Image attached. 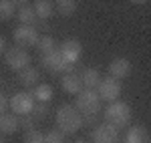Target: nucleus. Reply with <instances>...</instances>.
<instances>
[{"instance_id": "obj_1", "label": "nucleus", "mask_w": 151, "mask_h": 143, "mask_svg": "<svg viewBox=\"0 0 151 143\" xmlns=\"http://www.w3.org/2000/svg\"><path fill=\"white\" fill-rule=\"evenodd\" d=\"M55 123L63 135H73L83 127V115L75 109V105H60L55 113Z\"/></svg>"}, {"instance_id": "obj_2", "label": "nucleus", "mask_w": 151, "mask_h": 143, "mask_svg": "<svg viewBox=\"0 0 151 143\" xmlns=\"http://www.w3.org/2000/svg\"><path fill=\"white\" fill-rule=\"evenodd\" d=\"M131 119H133V111L129 107V103H125V101H119V99L111 101V105L105 109V121L115 125L117 129L127 127Z\"/></svg>"}, {"instance_id": "obj_3", "label": "nucleus", "mask_w": 151, "mask_h": 143, "mask_svg": "<svg viewBox=\"0 0 151 143\" xmlns=\"http://www.w3.org/2000/svg\"><path fill=\"white\" fill-rule=\"evenodd\" d=\"M75 109L81 115H95L101 111V99L97 95L95 89H83L77 93V101H75Z\"/></svg>"}, {"instance_id": "obj_4", "label": "nucleus", "mask_w": 151, "mask_h": 143, "mask_svg": "<svg viewBox=\"0 0 151 143\" xmlns=\"http://www.w3.org/2000/svg\"><path fill=\"white\" fill-rule=\"evenodd\" d=\"M40 65L47 71H50L52 75H57V73H75V67H77V65H70L69 60L60 55L58 47L55 50H50V52H45L40 57Z\"/></svg>"}, {"instance_id": "obj_5", "label": "nucleus", "mask_w": 151, "mask_h": 143, "mask_svg": "<svg viewBox=\"0 0 151 143\" xmlns=\"http://www.w3.org/2000/svg\"><path fill=\"white\" fill-rule=\"evenodd\" d=\"M121 91H123L121 81L119 79H113V77H105V79H101V83L97 85V95H99V99L101 101H107V103L117 101L119 95H121Z\"/></svg>"}, {"instance_id": "obj_6", "label": "nucleus", "mask_w": 151, "mask_h": 143, "mask_svg": "<svg viewBox=\"0 0 151 143\" xmlns=\"http://www.w3.org/2000/svg\"><path fill=\"white\" fill-rule=\"evenodd\" d=\"M91 139L93 143H115L119 139V129L111 123H97L95 129L91 131Z\"/></svg>"}, {"instance_id": "obj_7", "label": "nucleus", "mask_w": 151, "mask_h": 143, "mask_svg": "<svg viewBox=\"0 0 151 143\" xmlns=\"http://www.w3.org/2000/svg\"><path fill=\"white\" fill-rule=\"evenodd\" d=\"M4 60H6V65H8L10 69L22 71L24 67L30 65V55H28L22 47H12L4 52Z\"/></svg>"}, {"instance_id": "obj_8", "label": "nucleus", "mask_w": 151, "mask_h": 143, "mask_svg": "<svg viewBox=\"0 0 151 143\" xmlns=\"http://www.w3.org/2000/svg\"><path fill=\"white\" fill-rule=\"evenodd\" d=\"M35 103H36V101L32 99V95H30V93L20 91V93L12 95V99L8 101V107L12 109V113H14V115L22 117V115H28V113H30V109H32V105H35Z\"/></svg>"}, {"instance_id": "obj_9", "label": "nucleus", "mask_w": 151, "mask_h": 143, "mask_svg": "<svg viewBox=\"0 0 151 143\" xmlns=\"http://www.w3.org/2000/svg\"><path fill=\"white\" fill-rule=\"evenodd\" d=\"M38 30L35 26H24L20 24L16 30H14V42L16 47H22V48H28V47H36V40H38Z\"/></svg>"}, {"instance_id": "obj_10", "label": "nucleus", "mask_w": 151, "mask_h": 143, "mask_svg": "<svg viewBox=\"0 0 151 143\" xmlns=\"http://www.w3.org/2000/svg\"><path fill=\"white\" fill-rule=\"evenodd\" d=\"M58 50H60V55L69 60L70 65H77L83 57V45L77 38H67V40H63V45L58 47Z\"/></svg>"}, {"instance_id": "obj_11", "label": "nucleus", "mask_w": 151, "mask_h": 143, "mask_svg": "<svg viewBox=\"0 0 151 143\" xmlns=\"http://www.w3.org/2000/svg\"><path fill=\"white\" fill-rule=\"evenodd\" d=\"M131 75V63L127 59H123V57H117V59L111 60V65H109V77H113V79H125Z\"/></svg>"}, {"instance_id": "obj_12", "label": "nucleus", "mask_w": 151, "mask_h": 143, "mask_svg": "<svg viewBox=\"0 0 151 143\" xmlns=\"http://www.w3.org/2000/svg\"><path fill=\"white\" fill-rule=\"evenodd\" d=\"M60 87H63L65 93H69V95H77L79 91H83L81 75H77V73H65L63 79H60Z\"/></svg>"}, {"instance_id": "obj_13", "label": "nucleus", "mask_w": 151, "mask_h": 143, "mask_svg": "<svg viewBox=\"0 0 151 143\" xmlns=\"http://www.w3.org/2000/svg\"><path fill=\"white\" fill-rule=\"evenodd\" d=\"M20 129V117L14 113H4L0 115V135H12Z\"/></svg>"}, {"instance_id": "obj_14", "label": "nucleus", "mask_w": 151, "mask_h": 143, "mask_svg": "<svg viewBox=\"0 0 151 143\" xmlns=\"http://www.w3.org/2000/svg\"><path fill=\"white\" fill-rule=\"evenodd\" d=\"M123 143H149V131L143 125H133L125 133Z\"/></svg>"}, {"instance_id": "obj_15", "label": "nucleus", "mask_w": 151, "mask_h": 143, "mask_svg": "<svg viewBox=\"0 0 151 143\" xmlns=\"http://www.w3.org/2000/svg\"><path fill=\"white\" fill-rule=\"evenodd\" d=\"M16 16H18L20 24H24V26H35V22L38 20L36 14H35V8L30 4H26V2L16 6Z\"/></svg>"}, {"instance_id": "obj_16", "label": "nucleus", "mask_w": 151, "mask_h": 143, "mask_svg": "<svg viewBox=\"0 0 151 143\" xmlns=\"http://www.w3.org/2000/svg\"><path fill=\"white\" fill-rule=\"evenodd\" d=\"M81 81L83 89H97V85L101 83V73L93 67H85L81 71Z\"/></svg>"}, {"instance_id": "obj_17", "label": "nucleus", "mask_w": 151, "mask_h": 143, "mask_svg": "<svg viewBox=\"0 0 151 143\" xmlns=\"http://www.w3.org/2000/svg\"><path fill=\"white\" fill-rule=\"evenodd\" d=\"M38 79H40V73L35 67H24L22 71H18V81L22 83V87H35L38 85Z\"/></svg>"}, {"instance_id": "obj_18", "label": "nucleus", "mask_w": 151, "mask_h": 143, "mask_svg": "<svg viewBox=\"0 0 151 143\" xmlns=\"http://www.w3.org/2000/svg\"><path fill=\"white\" fill-rule=\"evenodd\" d=\"M32 8H35L36 18L48 20V18L52 16V12H55V2H52V0H36L35 4H32Z\"/></svg>"}, {"instance_id": "obj_19", "label": "nucleus", "mask_w": 151, "mask_h": 143, "mask_svg": "<svg viewBox=\"0 0 151 143\" xmlns=\"http://www.w3.org/2000/svg\"><path fill=\"white\" fill-rule=\"evenodd\" d=\"M32 99H35L36 103H48L50 99H52V87L50 85H47V83H38V85H35V89H32Z\"/></svg>"}, {"instance_id": "obj_20", "label": "nucleus", "mask_w": 151, "mask_h": 143, "mask_svg": "<svg viewBox=\"0 0 151 143\" xmlns=\"http://www.w3.org/2000/svg\"><path fill=\"white\" fill-rule=\"evenodd\" d=\"M16 6H18L16 0H0V22L10 20L16 14Z\"/></svg>"}, {"instance_id": "obj_21", "label": "nucleus", "mask_w": 151, "mask_h": 143, "mask_svg": "<svg viewBox=\"0 0 151 143\" xmlns=\"http://www.w3.org/2000/svg\"><path fill=\"white\" fill-rule=\"evenodd\" d=\"M55 10H57L60 16H73L75 10H77V0H57Z\"/></svg>"}, {"instance_id": "obj_22", "label": "nucleus", "mask_w": 151, "mask_h": 143, "mask_svg": "<svg viewBox=\"0 0 151 143\" xmlns=\"http://www.w3.org/2000/svg\"><path fill=\"white\" fill-rule=\"evenodd\" d=\"M36 48L40 50V55H45V52L55 50L57 48V42H55V38L50 34H42V36H38V40H36Z\"/></svg>"}, {"instance_id": "obj_23", "label": "nucleus", "mask_w": 151, "mask_h": 143, "mask_svg": "<svg viewBox=\"0 0 151 143\" xmlns=\"http://www.w3.org/2000/svg\"><path fill=\"white\" fill-rule=\"evenodd\" d=\"M48 113H50V109H48L47 103H35L28 115H30L35 121H45L48 117Z\"/></svg>"}, {"instance_id": "obj_24", "label": "nucleus", "mask_w": 151, "mask_h": 143, "mask_svg": "<svg viewBox=\"0 0 151 143\" xmlns=\"http://www.w3.org/2000/svg\"><path fill=\"white\" fill-rule=\"evenodd\" d=\"M42 137H45V133L40 131V129H28V131H24V137L22 141L24 143H42Z\"/></svg>"}, {"instance_id": "obj_25", "label": "nucleus", "mask_w": 151, "mask_h": 143, "mask_svg": "<svg viewBox=\"0 0 151 143\" xmlns=\"http://www.w3.org/2000/svg\"><path fill=\"white\" fill-rule=\"evenodd\" d=\"M42 143H65V135L58 131H48V133H45V137H42Z\"/></svg>"}, {"instance_id": "obj_26", "label": "nucleus", "mask_w": 151, "mask_h": 143, "mask_svg": "<svg viewBox=\"0 0 151 143\" xmlns=\"http://www.w3.org/2000/svg\"><path fill=\"white\" fill-rule=\"evenodd\" d=\"M99 121V113L95 115H83V127H95Z\"/></svg>"}, {"instance_id": "obj_27", "label": "nucleus", "mask_w": 151, "mask_h": 143, "mask_svg": "<svg viewBox=\"0 0 151 143\" xmlns=\"http://www.w3.org/2000/svg\"><path fill=\"white\" fill-rule=\"evenodd\" d=\"M35 123L36 121L30 117V115H22V119H20V127H22L24 131H28V129H35Z\"/></svg>"}, {"instance_id": "obj_28", "label": "nucleus", "mask_w": 151, "mask_h": 143, "mask_svg": "<svg viewBox=\"0 0 151 143\" xmlns=\"http://www.w3.org/2000/svg\"><path fill=\"white\" fill-rule=\"evenodd\" d=\"M6 107H8V99H6V95L0 93V115L6 113Z\"/></svg>"}, {"instance_id": "obj_29", "label": "nucleus", "mask_w": 151, "mask_h": 143, "mask_svg": "<svg viewBox=\"0 0 151 143\" xmlns=\"http://www.w3.org/2000/svg\"><path fill=\"white\" fill-rule=\"evenodd\" d=\"M4 52H6V38L0 34V57H2Z\"/></svg>"}, {"instance_id": "obj_30", "label": "nucleus", "mask_w": 151, "mask_h": 143, "mask_svg": "<svg viewBox=\"0 0 151 143\" xmlns=\"http://www.w3.org/2000/svg\"><path fill=\"white\" fill-rule=\"evenodd\" d=\"M131 4H137V6H141V4H147L149 0H129Z\"/></svg>"}, {"instance_id": "obj_31", "label": "nucleus", "mask_w": 151, "mask_h": 143, "mask_svg": "<svg viewBox=\"0 0 151 143\" xmlns=\"http://www.w3.org/2000/svg\"><path fill=\"white\" fill-rule=\"evenodd\" d=\"M73 143H87L85 139H77V141H73Z\"/></svg>"}, {"instance_id": "obj_32", "label": "nucleus", "mask_w": 151, "mask_h": 143, "mask_svg": "<svg viewBox=\"0 0 151 143\" xmlns=\"http://www.w3.org/2000/svg\"><path fill=\"white\" fill-rule=\"evenodd\" d=\"M16 2H18V4H22V2H26V0H16Z\"/></svg>"}, {"instance_id": "obj_33", "label": "nucleus", "mask_w": 151, "mask_h": 143, "mask_svg": "<svg viewBox=\"0 0 151 143\" xmlns=\"http://www.w3.org/2000/svg\"><path fill=\"white\" fill-rule=\"evenodd\" d=\"M0 143H4V137H2V135H0Z\"/></svg>"}, {"instance_id": "obj_34", "label": "nucleus", "mask_w": 151, "mask_h": 143, "mask_svg": "<svg viewBox=\"0 0 151 143\" xmlns=\"http://www.w3.org/2000/svg\"><path fill=\"white\" fill-rule=\"evenodd\" d=\"M115 143H123V141H119V139H117V141H115Z\"/></svg>"}]
</instances>
